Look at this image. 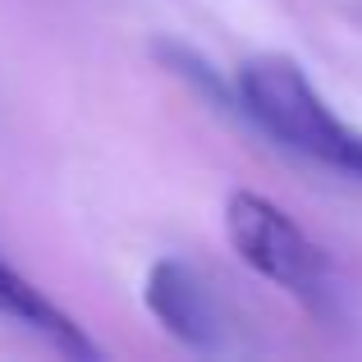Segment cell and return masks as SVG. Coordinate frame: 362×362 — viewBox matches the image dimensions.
I'll use <instances>...</instances> for the list:
<instances>
[{"label": "cell", "instance_id": "obj_1", "mask_svg": "<svg viewBox=\"0 0 362 362\" xmlns=\"http://www.w3.org/2000/svg\"><path fill=\"white\" fill-rule=\"evenodd\" d=\"M239 101L243 115L257 124L271 142L317 160L326 170H339L349 179H362V133L344 124L326 106L312 78L289 55H252L239 64Z\"/></svg>", "mask_w": 362, "mask_h": 362}, {"label": "cell", "instance_id": "obj_2", "mask_svg": "<svg viewBox=\"0 0 362 362\" xmlns=\"http://www.w3.org/2000/svg\"><path fill=\"white\" fill-rule=\"evenodd\" d=\"M225 234L247 271H257L262 280H271L275 289H284L289 298H298L303 308L321 312V317L335 312V271L284 206L239 188L225 202Z\"/></svg>", "mask_w": 362, "mask_h": 362}, {"label": "cell", "instance_id": "obj_3", "mask_svg": "<svg viewBox=\"0 0 362 362\" xmlns=\"http://www.w3.org/2000/svg\"><path fill=\"white\" fill-rule=\"evenodd\" d=\"M142 303L160 321V330L193 354H225L230 349V321H225L221 298L206 284V275L184 257H160L151 266L147 284H142Z\"/></svg>", "mask_w": 362, "mask_h": 362}, {"label": "cell", "instance_id": "obj_4", "mask_svg": "<svg viewBox=\"0 0 362 362\" xmlns=\"http://www.w3.org/2000/svg\"><path fill=\"white\" fill-rule=\"evenodd\" d=\"M0 317L28 326L33 335H42L46 344H51L55 354H64V358H88V362L101 358V349L83 335L78 321H74L69 312H60L33 280H23L9 262H0Z\"/></svg>", "mask_w": 362, "mask_h": 362}]
</instances>
